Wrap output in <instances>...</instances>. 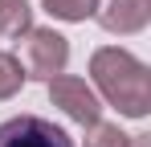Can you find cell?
I'll list each match as a JSON object with an SVG mask.
<instances>
[{
	"mask_svg": "<svg viewBox=\"0 0 151 147\" xmlns=\"http://www.w3.org/2000/svg\"><path fill=\"white\" fill-rule=\"evenodd\" d=\"M90 78L98 94L127 119H147L151 110V70L119 45H102L90 57Z\"/></svg>",
	"mask_w": 151,
	"mask_h": 147,
	"instance_id": "6da1fadb",
	"label": "cell"
},
{
	"mask_svg": "<svg viewBox=\"0 0 151 147\" xmlns=\"http://www.w3.org/2000/svg\"><path fill=\"white\" fill-rule=\"evenodd\" d=\"M17 61H21L25 78L49 82L57 74H65V66H70V41H65L57 29H29L25 41H21Z\"/></svg>",
	"mask_w": 151,
	"mask_h": 147,
	"instance_id": "7a4b0ae2",
	"label": "cell"
},
{
	"mask_svg": "<svg viewBox=\"0 0 151 147\" xmlns=\"http://www.w3.org/2000/svg\"><path fill=\"white\" fill-rule=\"evenodd\" d=\"M45 86H49L53 106H61V110H65L74 122H82V127H94V122L102 119V98L94 94V86H90L86 78L57 74V78H49Z\"/></svg>",
	"mask_w": 151,
	"mask_h": 147,
	"instance_id": "3957f363",
	"label": "cell"
},
{
	"mask_svg": "<svg viewBox=\"0 0 151 147\" xmlns=\"http://www.w3.org/2000/svg\"><path fill=\"white\" fill-rule=\"evenodd\" d=\"M0 147H74V139L41 115H12L0 122Z\"/></svg>",
	"mask_w": 151,
	"mask_h": 147,
	"instance_id": "277c9868",
	"label": "cell"
},
{
	"mask_svg": "<svg viewBox=\"0 0 151 147\" xmlns=\"http://www.w3.org/2000/svg\"><path fill=\"white\" fill-rule=\"evenodd\" d=\"M94 17L106 33H119V37H131V33H143L151 21V0H98Z\"/></svg>",
	"mask_w": 151,
	"mask_h": 147,
	"instance_id": "5b68a950",
	"label": "cell"
},
{
	"mask_svg": "<svg viewBox=\"0 0 151 147\" xmlns=\"http://www.w3.org/2000/svg\"><path fill=\"white\" fill-rule=\"evenodd\" d=\"M29 29H33V8H29V0H0V37L21 41Z\"/></svg>",
	"mask_w": 151,
	"mask_h": 147,
	"instance_id": "8992f818",
	"label": "cell"
},
{
	"mask_svg": "<svg viewBox=\"0 0 151 147\" xmlns=\"http://www.w3.org/2000/svg\"><path fill=\"white\" fill-rule=\"evenodd\" d=\"M41 8L49 12V17H57V21H86V17H94V8H98V0H41Z\"/></svg>",
	"mask_w": 151,
	"mask_h": 147,
	"instance_id": "52a82bcc",
	"label": "cell"
},
{
	"mask_svg": "<svg viewBox=\"0 0 151 147\" xmlns=\"http://www.w3.org/2000/svg\"><path fill=\"white\" fill-rule=\"evenodd\" d=\"M25 82L29 78H25V70H21V61H17V53L0 49V102H8Z\"/></svg>",
	"mask_w": 151,
	"mask_h": 147,
	"instance_id": "ba28073f",
	"label": "cell"
},
{
	"mask_svg": "<svg viewBox=\"0 0 151 147\" xmlns=\"http://www.w3.org/2000/svg\"><path fill=\"white\" fill-rule=\"evenodd\" d=\"M82 147H131V135L119 131V122H94V127H86V143Z\"/></svg>",
	"mask_w": 151,
	"mask_h": 147,
	"instance_id": "9c48e42d",
	"label": "cell"
},
{
	"mask_svg": "<svg viewBox=\"0 0 151 147\" xmlns=\"http://www.w3.org/2000/svg\"><path fill=\"white\" fill-rule=\"evenodd\" d=\"M131 147H151V135H131Z\"/></svg>",
	"mask_w": 151,
	"mask_h": 147,
	"instance_id": "30bf717a",
	"label": "cell"
}]
</instances>
